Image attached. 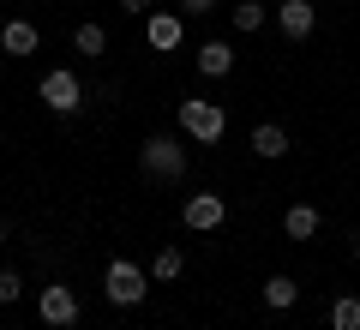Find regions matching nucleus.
Here are the masks:
<instances>
[{
    "label": "nucleus",
    "instance_id": "nucleus-1",
    "mask_svg": "<svg viewBox=\"0 0 360 330\" xmlns=\"http://www.w3.org/2000/svg\"><path fill=\"white\" fill-rule=\"evenodd\" d=\"M139 168L150 180H186V144L168 139V132H150V139L139 144Z\"/></svg>",
    "mask_w": 360,
    "mask_h": 330
},
{
    "label": "nucleus",
    "instance_id": "nucleus-2",
    "mask_svg": "<svg viewBox=\"0 0 360 330\" xmlns=\"http://www.w3.org/2000/svg\"><path fill=\"white\" fill-rule=\"evenodd\" d=\"M174 120H180V132L193 144H222V132H229V115H222L217 102H205V96H186L174 108Z\"/></svg>",
    "mask_w": 360,
    "mask_h": 330
},
{
    "label": "nucleus",
    "instance_id": "nucleus-3",
    "mask_svg": "<svg viewBox=\"0 0 360 330\" xmlns=\"http://www.w3.org/2000/svg\"><path fill=\"white\" fill-rule=\"evenodd\" d=\"M103 294H108L115 306H139L144 294H150V270L132 265V258H108V270H103Z\"/></svg>",
    "mask_w": 360,
    "mask_h": 330
},
{
    "label": "nucleus",
    "instance_id": "nucleus-4",
    "mask_svg": "<svg viewBox=\"0 0 360 330\" xmlns=\"http://www.w3.org/2000/svg\"><path fill=\"white\" fill-rule=\"evenodd\" d=\"M37 96L49 102L54 115H78V102H84V78H78L72 66H54V72H42Z\"/></svg>",
    "mask_w": 360,
    "mask_h": 330
},
{
    "label": "nucleus",
    "instance_id": "nucleus-5",
    "mask_svg": "<svg viewBox=\"0 0 360 330\" xmlns=\"http://www.w3.org/2000/svg\"><path fill=\"white\" fill-rule=\"evenodd\" d=\"M180 222L193 234H217L222 222H229V198H222V192H193V198L180 204Z\"/></svg>",
    "mask_w": 360,
    "mask_h": 330
},
{
    "label": "nucleus",
    "instance_id": "nucleus-6",
    "mask_svg": "<svg viewBox=\"0 0 360 330\" xmlns=\"http://www.w3.org/2000/svg\"><path fill=\"white\" fill-rule=\"evenodd\" d=\"M37 312H42L49 330H72L78 324V294L66 288V282H49V288L37 294Z\"/></svg>",
    "mask_w": 360,
    "mask_h": 330
},
{
    "label": "nucleus",
    "instance_id": "nucleus-7",
    "mask_svg": "<svg viewBox=\"0 0 360 330\" xmlns=\"http://www.w3.org/2000/svg\"><path fill=\"white\" fill-rule=\"evenodd\" d=\"M276 30L288 42H307L319 30V13H312V0H276Z\"/></svg>",
    "mask_w": 360,
    "mask_h": 330
},
{
    "label": "nucleus",
    "instance_id": "nucleus-8",
    "mask_svg": "<svg viewBox=\"0 0 360 330\" xmlns=\"http://www.w3.org/2000/svg\"><path fill=\"white\" fill-rule=\"evenodd\" d=\"M180 37H186V18H180V13H150V18H144V42H150L156 54L180 49Z\"/></svg>",
    "mask_w": 360,
    "mask_h": 330
},
{
    "label": "nucleus",
    "instance_id": "nucleus-9",
    "mask_svg": "<svg viewBox=\"0 0 360 330\" xmlns=\"http://www.w3.org/2000/svg\"><path fill=\"white\" fill-rule=\"evenodd\" d=\"M0 49L13 54V61L37 54V25H30V18H6V25H0Z\"/></svg>",
    "mask_w": 360,
    "mask_h": 330
},
{
    "label": "nucleus",
    "instance_id": "nucleus-10",
    "mask_svg": "<svg viewBox=\"0 0 360 330\" xmlns=\"http://www.w3.org/2000/svg\"><path fill=\"white\" fill-rule=\"evenodd\" d=\"M252 156H264V163L288 156V132L276 127V120H258V127H252Z\"/></svg>",
    "mask_w": 360,
    "mask_h": 330
},
{
    "label": "nucleus",
    "instance_id": "nucleus-11",
    "mask_svg": "<svg viewBox=\"0 0 360 330\" xmlns=\"http://www.w3.org/2000/svg\"><path fill=\"white\" fill-rule=\"evenodd\" d=\"M319 222H324V216L312 210V204H288V216H283V234H288V241H312V234H319Z\"/></svg>",
    "mask_w": 360,
    "mask_h": 330
},
{
    "label": "nucleus",
    "instance_id": "nucleus-12",
    "mask_svg": "<svg viewBox=\"0 0 360 330\" xmlns=\"http://www.w3.org/2000/svg\"><path fill=\"white\" fill-rule=\"evenodd\" d=\"M198 72L205 78H229L234 72V49L229 42H205V49H198Z\"/></svg>",
    "mask_w": 360,
    "mask_h": 330
},
{
    "label": "nucleus",
    "instance_id": "nucleus-13",
    "mask_svg": "<svg viewBox=\"0 0 360 330\" xmlns=\"http://www.w3.org/2000/svg\"><path fill=\"white\" fill-rule=\"evenodd\" d=\"M295 300H300V282L276 270V277L264 282V306H270V312H288V306H295Z\"/></svg>",
    "mask_w": 360,
    "mask_h": 330
},
{
    "label": "nucleus",
    "instance_id": "nucleus-14",
    "mask_svg": "<svg viewBox=\"0 0 360 330\" xmlns=\"http://www.w3.org/2000/svg\"><path fill=\"white\" fill-rule=\"evenodd\" d=\"M264 25H270V6H264V0H240V6H234V30H240V37H258Z\"/></svg>",
    "mask_w": 360,
    "mask_h": 330
},
{
    "label": "nucleus",
    "instance_id": "nucleus-15",
    "mask_svg": "<svg viewBox=\"0 0 360 330\" xmlns=\"http://www.w3.org/2000/svg\"><path fill=\"white\" fill-rule=\"evenodd\" d=\"M330 330H360V294H336L330 300Z\"/></svg>",
    "mask_w": 360,
    "mask_h": 330
},
{
    "label": "nucleus",
    "instance_id": "nucleus-16",
    "mask_svg": "<svg viewBox=\"0 0 360 330\" xmlns=\"http://www.w3.org/2000/svg\"><path fill=\"white\" fill-rule=\"evenodd\" d=\"M180 270H186V253H180V246H162L156 265H150V282H174Z\"/></svg>",
    "mask_w": 360,
    "mask_h": 330
},
{
    "label": "nucleus",
    "instance_id": "nucleus-17",
    "mask_svg": "<svg viewBox=\"0 0 360 330\" xmlns=\"http://www.w3.org/2000/svg\"><path fill=\"white\" fill-rule=\"evenodd\" d=\"M72 49H78V54H108L103 25H78V30H72Z\"/></svg>",
    "mask_w": 360,
    "mask_h": 330
},
{
    "label": "nucleus",
    "instance_id": "nucleus-18",
    "mask_svg": "<svg viewBox=\"0 0 360 330\" xmlns=\"http://www.w3.org/2000/svg\"><path fill=\"white\" fill-rule=\"evenodd\" d=\"M18 294H25V282H18V270H0V306H13Z\"/></svg>",
    "mask_w": 360,
    "mask_h": 330
},
{
    "label": "nucleus",
    "instance_id": "nucleus-19",
    "mask_svg": "<svg viewBox=\"0 0 360 330\" xmlns=\"http://www.w3.org/2000/svg\"><path fill=\"white\" fill-rule=\"evenodd\" d=\"M222 0H180V18H205V13H217Z\"/></svg>",
    "mask_w": 360,
    "mask_h": 330
},
{
    "label": "nucleus",
    "instance_id": "nucleus-20",
    "mask_svg": "<svg viewBox=\"0 0 360 330\" xmlns=\"http://www.w3.org/2000/svg\"><path fill=\"white\" fill-rule=\"evenodd\" d=\"M120 13H132V18H150V13H156V0H120Z\"/></svg>",
    "mask_w": 360,
    "mask_h": 330
},
{
    "label": "nucleus",
    "instance_id": "nucleus-21",
    "mask_svg": "<svg viewBox=\"0 0 360 330\" xmlns=\"http://www.w3.org/2000/svg\"><path fill=\"white\" fill-rule=\"evenodd\" d=\"M354 265H360V234H354Z\"/></svg>",
    "mask_w": 360,
    "mask_h": 330
},
{
    "label": "nucleus",
    "instance_id": "nucleus-22",
    "mask_svg": "<svg viewBox=\"0 0 360 330\" xmlns=\"http://www.w3.org/2000/svg\"><path fill=\"white\" fill-rule=\"evenodd\" d=\"M0 246H6V222H0Z\"/></svg>",
    "mask_w": 360,
    "mask_h": 330
}]
</instances>
